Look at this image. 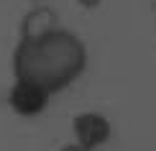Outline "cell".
Masks as SVG:
<instances>
[{
    "instance_id": "cell-3",
    "label": "cell",
    "mask_w": 156,
    "mask_h": 151,
    "mask_svg": "<svg viewBox=\"0 0 156 151\" xmlns=\"http://www.w3.org/2000/svg\"><path fill=\"white\" fill-rule=\"evenodd\" d=\"M10 100H13V108H16L18 113L36 115L38 110L44 108V102H46V92H41L38 87H34V84L18 82L16 90H13V95H10Z\"/></svg>"
},
{
    "instance_id": "cell-1",
    "label": "cell",
    "mask_w": 156,
    "mask_h": 151,
    "mask_svg": "<svg viewBox=\"0 0 156 151\" xmlns=\"http://www.w3.org/2000/svg\"><path fill=\"white\" fill-rule=\"evenodd\" d=\"M18 82L34 84L41 92L59 90L82 67V49L67 36L34 38L18 54Z\"/></svg>"
},
{
    "instance_id": "cell-2",
    "label": "cell",
    "mask_w": 156,
    "mask_h": 151,
    "mask_svg": "<svg viewBox=\"0 0 156 151\" xmlns=\"http://www.w3.org/2000/svg\"><path fill=\"white\" fill-rule=\"evenodd\" d=\"M74 136H77V146L95 151L110 138V123L108 118L97 113H82L74 118Z\"/></svg>"
},
{
    "instance_id": "cell-4",
    "label": "cell",
    "mask_w": 156,
    "mask_h": 151,
    "mask_svg": "<svg viewBox=\"0 0 156 151\" xmlns=\"http://www.w3.org/2000/svg\"><path fill=\"white\" fill-rule=\"evenodd\" d=\"M59 151H87V149H82V146H77V143H69V146H64Z\"/></svg>"
}]
</instances>
